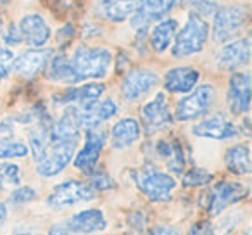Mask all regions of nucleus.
<instances>
[{
    "mask_svg": "<svg viewBox=\"0 0 252 235\" xmlns=\"http://www.w3.org/2000/svg\"><path fill=\"white\" fill-rule=\"evenodd\" d=\"M71 67L78 81L98 80L107 74L112 63V54L107 49H94V47H80L69 59Z\"/></svg>",
    "mask_w": 252,
    "mask_h": 235,
    "instance_id": "1",
    "label": "nucleus"
},
{
    "mask_svg": "<svg viewBox=\"0 0 252 235\" xmlns=\"http://www.w3.org/2000/svg\"><path fill=\"white\" fill-rule=\"evenodd\" d=\"M209 36V25L204 21V18L190 12L187 25L180 30L178 35H175V47L173 56L175 57H189L204 49Z\"/></svg>",
    "mask_w": 252,
    "mask_h": 235,
    "instance_id": "2",
    "label": "nucleus"
},
{
    "mask_svg": "<svg viewBox=\"0 0 252 235\" xmlns=\"http://www.w3.org/2000/svg\"><path fill=\"white\" fill-rule=\"evenodd\" d=\"M137 187L144 196H147L154 202L171 201V194L176 189V180L168 173L159 171L152 165H145L137 173Z\"/></svg>",
    "mask_w": 252,
    "mask_h": 235,
    "instance_id": "3",
    "label": "nucleus"
},
{
    "mask_svg": "<svg viewBox=\"0 0 252 235\" xmlns=\"http://www.w3.org/2000/svg\"><path fill=\"white\" fill-rule=\"evenodd\" d=\"M247 7L244 5H228L218 7L213 14V40L224 43L235 38L247 21Z\"/></svg>",
    "mask_w": 252,
    "mask_h": 235,
    "instance_id": "4",
    "label": "nucleus"
},
{
    "mask_svg": "<svg viewBox=\"0 0 252 235\" xmlns=\"http://www.w3.org/2000/svg\"><path fill=\"white\" fill-rule=\"evenodd\" d=\"M249 196V187L238 182H228V180H221L216 185L211 187V190L206 194V206L207 213L211 216H218L221 214L228 206L238 202V201L245 199Z\"/></svg>",
    "mask_w": 252,
    "mask_h": 235,
    "instance_id": "5",
    "label": "nucleus"
},
{
    "mask_svg": "<svg viewBox=\"0 0 252 235\" xmlns=\"http://www.w3.org/2000/svg\"><path fill=\"white\" fill-rule=\"evenodd\" d=\"M214 99H216V90H214L213 85H199L192 94L183 97L176 104L175 118L178 121H190L202 118L213 107Z\"/></svg>",
    "mask_w": 252,
    "mask_h": 235,
    "instance_id": "6",
    "label": "nucleus"
},
{
    "mask_svg": "<svg viewBox=\"0 0 252 235\" xmlns=\"http://www.w3.org/2000/svg\"><path fill=\"white\" fill-rule=\"evenodd\" d=\"M78 142H49L42 158L36 161V171L42 176H56L69 165Z\"/></svg>",
    "mask_w": 252,
    "mask_h": 235,
    "instance_id": "7",
    "label": "nucleus"
},
{
    "mask_svg": "<svg viewBox=\"0 0 252 235\" xmlns=\"http://www.w3.org/2000/svg\"><path fill=\"white\" fill-rule=\"evenodd\" d=\"M94 197L95 189L90 183L80 182V180H66V182L54 187L49 199H47V204L50 207H66L76 202L92 201Z\"/></svg>",
    "mask_w": 252,
    "mask_h": 235,
    "instance_id": "8",
    "label": "nucleus"
},
{
    "mask_svg": "<svg viewBox=\"0 0 252 235\" xmlns=\"http://www.w3.org/2000/svg\"><path fill=\"white\" fill-rule=\"evenodd\" d=\"M159 83V76L151 69H131L126 73L121 83V94L126 101H137Z\"/></svg>",
    "mask_w": 252,
    "mask_h": 235,
    "instance_id": "9",
    "label": "nucleus"
},
{
    "mask_svg": "<svg viewBox=\"0 0 252 235\" xmlns=\"http://www.w3.org/2000/svg\"><path fill=\"white\" fill-rule=\"evenodd\" d=\"M105 144V134L104 132H98L95 128H87V137H85V145L78 156L74 158V166L78 169L85 173V175H90L95 169L98 161V156L102 152V147Z\"/></svg>",
    "mask_w": 252,
    "mask_h": 235,
    "instance_id": "10",
    "label": "nucleus"
},
{
    "mask_svg": "<svg viewBox=\"0 0 252 235\" xmlns=\"http://www.w3.org/2000/svg\"><path fill=\"white\" fill-rule=\"evenodd\" d=\"M251 61V38H238L230 42L218 52L216 64L223 71H235L242 66H247Z\"/></svg>",
    "mask_w": 252,
    "mask_h": 235,
    "instance_id": "11",
    "label": "nucleus"
},
{
    "mask_svg": "<svg viewBox=\"0 0 252 235\" xmlns=\"http://www.w3.org/2000/svg\"><path fill=\"white\" fill-rule=\"evenodd\" d=\"M228 107L231 114H245L251 107V76L249 73H233L228 83Z\"/></svg>",
    "mask_w": 252,
    "mask_h": 235,
    "instance_id": "12",
    "label": "nucleus"
},
{
    "mask_svg": "<svg viewBox=\"0 0 252 235\" xmlns=\"http://www.w3.org/2000/svg\"><path fill=\"white\" fill-rule=\"evenodd\" d=\"M192 132L197 137L214 138V140H228V138H233L240 134V127L233 125L220 112V114H214L211 118H206V120L193 125Z\"/></svg>",
    "mask_w": 252,
    "mask_h": 235,
    "instance_id": "13",
    "label": "nucleus"
},
{
    "mask_svg": "<svg viewBox=\"0 0 252 235\" xmlns=\"http://www.w3.org/2000/svg\"><path fill=\"white\" fill-rule=\"evenodd\" d=\"M142 114V121H144V127L149 132H156L166 128L173 123V116L169 112V105L166 101V94L164 92H159L151 102L142 107L140 111Z\"/></svg>",
    "mask_w": 252,
    "mask_h": 235,
    "instance_id": "14",
    "label": "nucleus"
},
{
    "mask_svg": "<svg viewBox=\"0 0 252 235\" xmlns=\"http://www.w3.org/2000/svg\"><path fill=\"white\" fill-rule=\"evenodd\" d=\"M78 121L81 128H95L100 123L107 121L109 118L118 112V105L112 99H105L102 102H90L85 105H74Z\"/></svg>",
    "mask_w": 252,
    "mask_h": 235,
    "instance_id": "15",
    "label": "nucleus"
},
{
    "mask_svg": "<svg viewBox=\"0 0 252 235\" xmlns=\"http://www.w3.org/2000/svg\"><path fill=\"white\" fill-rule=\"evenodd\" d=\"M52 57V50L50 49H30L21 52L18 57L12 61V69L16 74L23 78H33L45 69L49 64V59Z\"/></svg>",
    "mask_w": 252,
    "mask_h": 235,
    "instance_id": "16",
    "label": "nucleus"
},
{
    "mask_svg": "<svg viewBox=\"0 0 252 235\" xmlns=\"http://www.w3.org/2000/svg\"><path fill=\"white\" fill-rule=\"evenodd\" d=\"M19 33H21L23 42L32 47H42L49 42L50 28L47 21L40 14H26L19 21Z\"/></svg>",
    "mask_w": 252,
    "mask_h": 235,
    "instance_id": "17",
    "label": "nucleus"
},
{
    "mask_svg": "<svg viewBox=\"0 0 252 235\" xmlns=\"http://www.w3.org/2000/svg\"><path fill=\"white\" fill-rule=\"evenodd\" d=\"M175 4L176 0H138V7L133 14V26L145 28L152 21L164 18Z\"/></svg>",
    "mask_w": 252,
    "mask_h": 235,
    "instance_id": "18",
    "label": "nucleus"
},
{
    "mask_svg": "<svg viewBox=\"0 0 252 235\" xmlns=\"http://www.w3.org/2000/svg\"><path fill=\"white\" fill-rule=\"evenodd\" d=\"M105 85L104 83H87L81 87L67 88L63 94L54 95V102L56 104H73V105H85L95 102L100 99V95L104 94Z\"/></svg>",
    "mask_w": 252,
    "mask_h": 235,
    "instance_id": "19",
    "label": "nucleus"
},
{
    "mask_svg": "<svg viewBox=\"0 0 252 235\" xmlns=\"http://www.w3.org/2000/svg\"><path fill=\"white\" fill-rule=\"evenodd\" d=\"M64 225L74 234H95L107 228V220L100 209H87L73 214Z\"/></svg>",
    "mask_w": 252,
    "mask_h": 235,
    "instance_id": "20",
    "label": "nucleus"
},
{
    "mask_svg": "<svg viewBox=\"0 0 252 235\" xmlns=\"http://www.w3.org/2000/svg\"><path fill=\"white\" fill-rule=\"evenodd\" d=\"M199 78V71L193 67H175L164 74V88L169 94H189L197 87Z\"/></svg>",
    "mask_w": 252,
    "mask_h": 235,
    "instance_id": "21",
    "label": "nucleus"
},
{
    "mask_svg": "<svg viewBox=\"0 0 252 235\" xmlns=\"http://www.w3.org/2000/svg\"><path fill=\"white\" fill-rule=\"evenodd\" d=\"M111 138L114 149L130 147L131 144H135L140 138V125L133 118H123L121 121H118L112 127Z\"/></svg>",
    "mask_w": 252,
    "mask_h": 235,
    "instance_id": "22",
    "label": "nucleus"
},
{
    "mask_svg": "<svg viewBox=\"0 0 252 235\" xmlns=\"http://www.w3.org/2000/svg\"><path fill=\"white\" fill-rule=\"evenodd\" d=\"M138 0H100L98 11L112 23H123L135 14Z\"/></svg>",
    "mask_w": 252,
    "mask_h": 235,
    "instance_id": "23",
    "label": "nucleus"
},
{
    "mask_svg": "<svg viewBox=\"0 0 252 235\" xmlns=\"http://www.w3.org/2000/svg\"><path fill=\"white\" fill-rule=\"evenodd\" d=\"M156 152L164 159L166 166L173 173H182L185 168V152L178 140H159L156 144Z\"/></svg>",
    "mask_w": 252,
    "mask_h": 235,
    "instance_id": "24",
    "label": "nucleus"
},
{
    "mask_svg": "<svg viewBox=\"0 0 252 235\" xmlns=\"http://www.w3.org/2000/svg\"><path fill=\"white\" fill-rule=\"evenodd\" d=\"M224 163H226V168L233 175H249L252 169L251 149H249V145L238 144L230 147L226 151V154H224Z\"/></svg>",
    "mask_w": 252,
    "mask_h": 235,
    "instance_id": "25",
    "label": "nucleus"
},
{
    "mask_svg": "<svg viewBox=\"0 0 252 235\" xmlns=\"http://www.w3.org/2000/svg\"><path fill=\"white\" fill-rule=\"evenodd\" d=\"M176 30H178V21L176 19H162L152 28L151 32V43L156 52H164L169 47V43L175 40Z\"/></svg>",
    "mask_w": 252,
    "mask_h": 235,
    "instance_id": "26",
    "label": "nucleus"
},
{
    "mask_svg": "<svg viewBox=\"0 0 252 235\" xmlns=\"http://www.w3.org/2000/svg\"><path fill=\"white\" fill-rule=\"evenodd\" d=\"M49 69H47V76L52 81H61V83H78L74 71L71 67L69 57L66 54H57V56L49 59Z\"/></svg>",
    "mask_w": 252,
    "mask_h": 235,
    "instance_id": "27",
    "label": "nucleus"
},
{
    "mask_svg": "<svg viewBox=\"0 0 252 235\" xmlns=\"http://www.w3.org/2000/svg\"><path fill=\"white\" fill-rule=\"evenodd\" d=\"M28 145L23 142L9 138H0V159H12V158H25L28 154Z\"/></svg>",
    "mask_w": 252,
    "mask_h": 235,
    "instance_id": "28",
    "label": "nucleus"
},
{
    "mask_svg": "<svg viewBox=\"0 0 252 235\" xmlns=\"http://www.w3.org/2000/svg\"><path fill=\"white\" fill-rule=\"evenodd\" d=\"M213 180V173H209L204 168H192L190 171H187L182 178V183L185 187H202L211 183Z\"/></svg>",
    "mask_w": 252,
    "mask_h": 235,
    "instance_id": "29",
    "label": "nucleus"
},
{
    "mask_svg": "<svg viewBox=\"0 0 252 235\" xmlns=\"http://www.w3.org/2000/svg\"><path fill=\"white\" fill-rule=\"evenodd\" d=\"M21 176L19 168L16 165H0V189H11L19 187Z\"/></svg>",
    "mask_w": 252,
    "mask_h": 235,
    "instance_id": "30",
    "label": "nucleus"
},
{
    "mask_svg": "<svg viewBox=\"0 0 252 235\" xmlns=\"http://www.w3.org/2000/svg\"><path fill=\"white\" fill-rule=\"evenodd\" d=\"M183 5L190 9V12L200 16V18H207L213 16L214 11L218 9V5L211 0H183Z\"/></svg>",
    "mask_w": 252,
    "mask_h": 235,
    "instance_id": "31",
    "label": "nucleus"
},
{
    "mask_svg": "<svg viewBox=\"0 0 252 235\" xmlns=\"http://www.w3.org/2000/svg\"><path fill=\"white\" fill-rule=\"evenodd\" d=\"M36 196H38V194H36V190L33 189V187H16L14 192L9 197V201H11L12 204H16V206H19V204H26V202L35 201Z\"/></svg>",
    "mask_w": 252,
    "mask_h": 235,
    "instance_id": "32",
    "label": "nucleus"
},
{
    "mask_svg": "<svg viewBox=\"0 0 252 235\" xmlns=\"http://www.w3.org/2000/svg\"><path fill=\"white\" fill-rule=\"evenodd\" d=\"M90 185L94 187L95 190H109V189H114L116 187V182L107 175L105 171H92L90 175Z\"/></svg>",
    "mask_w": 252,
    "mask_h": 235,
    "instance_id": "33",
    "label": "nucleus"
},
{
    "mask_svg": "<svg viewBox=\"0 0 252 235\" xmlns=\"http://www.w3.org/2000/svg\"><path fill=\"white\" fill-rule=\"evenodd\" d=\"M12 61H14V54L11 49L0 45V81L4 80L12 69Z\"/></svg>",
    "mask_w": 252,
    "mask_h": 235,
    "instance_id": "34",
    "label": "nucleus"
},
{
    "mask_svg": "<svg viewBox=\"0 0 252 235\" xmlns=\"http://www.w3.org/2000/svg\"><path fill=\"white\" fill-rule=\"evenodd\" d=\"M189 235H214V227L209 220H200L190 227Z\"/></svg>",
    "mask_w": 252,
    "mask_h": 235,
    "instance_id": "35",
    "label": "nucleus"
},
{
    "mask_svg": "<svg viewBox=\"0 0 252 235\" xmlns=\"http://www.w3.org/2000/svg\"><path fill=\"white\" fill-rule=\"evenodd\" d=\"M4 42H5V43H9V45H19V43L23 42L21 33H19V28H18V26H9L7 32H5Z\"/></svg>",
    "mask_w": 252,
    "mask_h": 235,
    "instance_id": "36",
    "label": "nucleus"
},
{
    "mask_svg": "<svg viewBox=\"0 0 252 235\" xmlns=\"http://www.w3.org/2000/svg\"><path fill=\"white\" fill-rule=\"evenodd\" d=\"M73 26L71 25H66L57 32V43H67L71 38H73Z\"/></svg>",
    "mask_w": 252,
    "mask_h": 235,
    "instance_id": "37",
    "label": "nucleus"
},
{
    "mask_svg": "<svg viewBox=\"0 0 252 235\" xmlns=\"http://www.w3.org/2000/svg\"><path fill=\"white\" fill-rule=\"evenodd\" d=\"M147 235H182V234L173 227H156Z\"/></svg>",
    "mask_w": 252,
    "mask_h": 235,
    "instance_id": "38",
    "label": "nucleus"
},
{
    "mask_svg": "<svg viewBox=\"0 0 252 235\" xmlns=\"http://www.w3.org/2000/svg\"><path fill=\"white\" fill-rule=\"evenodd\" d=\"M49 235H76V234L71 232L66 225H52L49 230Z\"/></svg>",
    "mask_w": 252,
    "mask_h": 235,
    "instance_id": "39",
    "label": "nucleus"
},
{
    "mask_svg": "<svg viewBox=\"0 0 252 235\" xmlns=\"http://www.w3.org/2000/svg\"><path fill=\"white\" fill-rule=\"evenodd\" d=\"M5 218H7V206L4 202H0V225L4 223Z\"/></svg>",
    "mask_w": 252,
    "mask_h": 235,
    "instance_id": "40",
    "label": "nucleus"
},
{
    "mask_svg": "<svg viewBox=\"0 0 252 235\" xmlns=\"http://www.w3.org/2000/svg\"><path fill=\"white\" fill-rule=\"evenodd\" d=\"M2 26H4V25H2V19H0V30H2Z\"/></svg>",
    "mask_w": 252,
    "mask_h": 235,
    "instance_id": "41",
    "label": "nucleus"
}]
</instances>
